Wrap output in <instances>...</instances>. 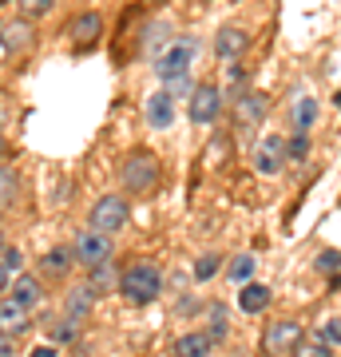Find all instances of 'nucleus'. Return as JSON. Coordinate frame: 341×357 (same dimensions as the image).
<instances>
[{
  "mask_svg": "<svg viewBox=\"0 0 341 357\" xmlns=\"http://www.w3.org/2000/svg\"><path fill=\"white\" fill-rule=\"evenodd\" d=\"M119 290H123L127 306H151L155 298L163 294V270L155 262H131L119 274Z\"/></svg>",
  "mask_w": 341,
  "mask_h": 357,
  "instance_id": "f257e3e1",
  "label": "nucleus"
},
{
  "mask_svg": "<svg viewBox=\"0 0 341 357\" xmlns=\"http://www.w3.org/2000/svg\"><path fill=\"white\" fill-rule=\"evenodd\" d=\"M119 183L127 195H151L159 183V159L151 151H131L119 167Z\"/></svg>",
  "mask_w": 341,
  "mask_h": 357,
  "instance_id": "f03ea898",
  "label": "nucleus"
},
{
  "mask_svg": "<svg viewBox=\"0 0 341 357\" xmlns=\"http://www.w3.org/2000/svg\"><path fill=\"white\" fill-rule=\"evenodd\" d=\"M195 52H199V40H190V36H183V40H171L159 56H155V72H159V79L163 84H171L175 76H187V68H190V60H195Z\"/></svg>",
  "mask_w": 341,
  "mask_h": 357,
  "instance_id": "7ed1b4c3",
  "label": "nucleus"
},
{
  "mask_svg": "<svg viewBox=\"0 0 341 357\" xmlns=\"http://www.w3.org/2000/svg\"><path fill=\"white\" fill-rule=\"evenodd\" d=\"M88 222H91V230L115 234V230L127 222V199H123V195H103V199H96Z\"/></svg>",
  "mask_w": 341,
  "mask_h": 357,
  "instance_id": "20e7f679",
  "label": "nucleus"
},
{
  "mask_svg": "<svg viewBox=\"0 0 341 357\" xmlns=\"http://www.w3.org/2000/svg\"><path fill=\"white\" fill-rule=\"evenodd\" d=\"M218 112H222V91H218V84H195V91H190V103H187V115L199 123V128H206V123H215Z\"/></svg>",
  "mask_w": 341,
  "mask_h": 357,
  "instance_id": "39448f33",
  "label": "nucleus"
},
{
  "mask_svg": "<svg viewBox=\"0 0 341 357\" xmlns=\"http://www.w3.org/2000/svg\"><path fill=\"white\" fill-rule=\"evenodd\" d=\"M302 321L294 318H282V321H270L262 333V349L266 354H290V349H298L302 345Z\"/></svg>",
  "mask_w": 341,
  "mask_h": 357,
  "instance_id": "423d86ee",
  "label": "nucleus"
},
{
  "mask_svg": "<svg viewBox=\"0 0 341 357\" xmlns=\"http://www.w3.org/2000/svg\"><path fill=\"white\" fill-rule=\"evenodd\" d=\"M72 250H76V258L84 262V266H100V262H107L112 258V234H103V230H84L76 243H72Z\"/></svg>",
  "mask_w": 341,
  "mask_h": 357,
  "instance_id": "0eeeda50",
  "label": "nucleus"
},
{
  "mask_svg": "<svg viewBox=\"0 0 341 357\" xmlns=\"http://www.w3.org/2000/svg\"><path fill=\"white\" fill-rule=\"evenodd\" d=\"M286 159H290V151H286V139H278V135H266V139H258V147H254V167H258V175H278Z\"/></svg>",
  "mask_w": 341,
  "mask_h": 357,
  "instance_id": "6e6552de",
  "label": "nucleus"
},
{
  "mask_svg": "<svg viewBox=\"0 0 341 357\" xmlns=\"http://www.w3.org/2000/svg\"><path fill=\"white\" fill-rule=\"evenodd\" d=\"M143 119H147V128H155V131L171 128V123H175V91L171 88L155 91L151 100L143 103Z\"/></svg>",
  "mask_w": 341,
  "mask_h": 357,
  "instance_id": "1a4fd4ad",
  "label": "nucleus"
},
{
  "mask_svg": "<svg viewBox=\"0 0 341 357\" xmlns=\"http://www.w3.org/2000/svg\"><path fill=\"white\" fill-rule=\"evenodd\" d=\"M246 44H250V36H246L238 24H222L215 32V56L222 60V64H234L242 52H246Z\"/></svg>",
  "mask_w": 341,
  "mask_h": 357,
  "instance_id": "9d476101",
  "label": "nucleus"
},
{
  "mask_svg": "<svg viewBox=\"0 0 341 357\" xmlns=\"http://www.w3.org/2000/svg\"><path fill=\"white\" fill-rule=\"evenodd\" d=\"M270 112V100H266L262 91H242L234 96V119H238L242 128H258Z\"/></svg>",
  "mask_w": 341,
  "mask_h": 357,
  "instance_id": "9b49d317",
  "label": "nucleus"
},
{
  "mask_svg": "<svg viewBox=\"0 0 341 357\" xmlns=\"http://www.w3.org/2000/svg\"><path fill=\"white\" fill-rule=\"evenodd\" d=\"M24 48H32V28L24 20H4V28H0V52L16 56V52H24Z\"/></svg>",
  "mask_w": 341,
  "mask_h": 357,
  "instance_id": "f8f14e48",
  "label": "nucleus"
},
{
  "mask_svg": "<svg viewBox=\"0 0 341 357\" xmlns=\"http://www.w3.org/2000/svg\"><path fill=\"white\" fill-rule=\"evenodd\" d=\"M100 36H103V16L100 13H79L76 20H72V44H76V48H88V44H96Z\"/></svg>",
  "mask_w": 341,
  "mask_h": 357,
  "instance_id": "ddd939ff",
  "label": "nucleus"
},
{
  "mask_svg": "<svg viewBox=\"0 0 341 357\" xmlns=\"http://www.w3.org/2000/svg\"><path fill=\"white\" fill-rule=\"evenodd\" d=\"M72 262H76V250H72V246H52V250L40 255V274H48V278H63V274L72 270Z\"/></svg>",
  "mask_w": 341,
  "mask_h": 357,
  "instance_id": "4468645a",
  "label": "nucleus"
},
{
  "mask_svg": "<svg viewBox=\"0 0 341 357\" xmlns=\"http://www.w3.org/2000/svg\"><path fill=\"white\" fill-rule=\"evenodd\" d=\"M211 349H215V337L206 330H190L175 337V357H211Z\"/></svg>",
  "mask_w": 341,
  "mask_h": 357,
  "instance_id": "2eb2a0df",
  "label": "nucleus"
},
{
  "mask_svg": "<svg viewBox=\"0 0 341 357\" xmlns=\"http://www.w3.org/2000/svg\"><path fill=\"white\" fill-rule=\"evenodd\" d=\"M28 310L16 302V298H4L0 302V330H4V337H20L24 333V326H28V318H24Z\"/></svg>",
  "mask_w": 341,
  "mask_h": 357,
  "instance_id": "dca6fc26",
  "label": "nucleus"
},
{
  "mask_svg": "<svg viewBox=\"0 0 341 357\" xmlns=\"http://www.w3.org/2000/svg\"><path fill=\"white\" fill-rule=\"evenodd\" d=\"M8 298H16L24 310H36L40 302H44V286H40V278H32V274H20V278L13 282Z\"/></svg>",
  "mask_w": 341,
  "mask_h": 357,
  "instance_id": "f3484780",
  "label": "nucleus"
},
{
  "mask_svg": "<svg viewBox=\"0 0 341 357\" xmlns=\"http://www.w3.org/2000/svg\"><path fill=\"white\" fill-rule=\"evenodd\" d=\"M270 286H262V282H250V286H242V294H238V306H242V314H262L266 306H270Z\"/></svg>",
  "mask_w": 341,
  "mask_h": 357,
  "instance_id": "a211bd4d",
  "label": "nucleus"
},
{
  "mask_svg": "<svg viewBox=\"0 0 341 357\" xmlns=\"http://www.w3.org/2000/svg\"><path fill=\"white\" fill-rule=\"evenodd\" d=\"M16 278H20V250L13 243H4V250H0V286H4V294L13 290Z\"/></svg>",
  "mask_w": 341,
  "mask_h": 357,
  "instance_id": "6ab92c4d",
  "label": "nucleus"
},
{
  "mask_svg": "<svg viewBox=\"0 0 341 357\" xmlns=\"http://www.w3.org/2000/svg\"><path fill=\"white\" fill-rule=\"evenodd\" d=\"M290 123H294V131H310V128L317 123V103L310 100V96L294 103V112H290Z\"/></svg>",
  "mask_w": 341,
  "mask_h": 357,
  "instance_id": "aec40b11",
  "label": "nucleus"
},
{
  "mask_svg": "<svg viewBox=\"0 0 341 357\" xmlns=\"http://www.w3.org/2000/svg\"><path fill=\"white\" fill-rule=\"evenodd\" d=\"M91 286H79V290H72L68 294V318H76V321H84L91 314Z\"/></svg>",
  "mask_w": 341,
  "mask_h": 357,
  "instance_id": "412c9836",
  "label": "nucleus"
},
{
  "mask_svg": "<svg viewBox=\"0 0 341 357\" xmlns=\"http://www.w3.org/2000/svg\"><path fill=\"white\" fill-rule=\"evenodd\" d=\"M227 278L234 282V286H250V278H254V255H238V258H230Z\"/></svg>",
  "mask_w": 341,
  "mask_h": 357,
  "instance_id": "4be33fe9",
  "label": "nucleus"
},
{
  "mask_svg": "<svg viewBox=\"0 0 341 357\" xmlns=\"http://www.w3.org/2000/svg\"><path fill=\"white\" fill-rule=\"evenodd\" d=\"M0 203H4V211H13V203H16V171H13V163H4V171H0Z\"/></svg>",
  "mask_w": 341,
  "mask_h": 357,
  "instance_id": "5701e85b",
  "label": "nucleus"
},
{
  "mask_svg": "<svg viewBox=\"0 0 341 357\" xmlns=\"http://www.w3.org/2000/svg\"><path fill=\"white\" fill-rule=\"evenodd\" d=\"M314 337H317L321 345H329V349H341V318H329V321H321Z\"/></svg>",
  "mask_w": 341,
  "mask_h": 357,
  "instance_id": "b1692460",
  "label": "nucleus"
},
{
  "mask_svg": "<svg viewBox=\"0 0 341 357\" xmlns=\"http://www.w3.org/2000/svg\"><path fill=\"white\" fill-rule=\"evenodd\" d=\"M112 282H115V266H112V262H100V266H91V278H88L91 290H107Z\"/></svg>",
  "mask_w": 341,
  "mask_h": 357,
  "instance_id": "393cba45",
  "label": "nucleus"
},
{
  "mask_svg": "<svg viewBox=\"0 0 341 357\" xmlns=\"http://www.w3.org/2000/svg\"><path fill=\"white\" fill-rule=\"evenodd\" d=\"M76 333H79V321L76 318H63L56 330H52V345H68V342H76Z\"/></svg>",
  "mask_w": 341,
  "mask_h": 357,
  "instance_id": "a878e982",
  "label": "nucleus"
},
{
  "mask_svg": "<svg viewBox=\"0 0 341 357\" xmlns=\"http://www.w3.org/2000/svg\"><path fill=\"white\" fill-rule=\"evenodd\" d=\"M218 266H222V258H218V255H202L199 262H195V278H199V282H211V278L218 274Z\"/></svg>",
  "mask_w": 341,
  "mask_h": 357,
  "instance_id": "bb28decb",
  "label": "nucleus"
},
{
  "mask_svg": "<svg viewBox=\"0 0 341 357\" xmlns=\"http://www.w3.org/2000/svg\"><path fill=\"white\" fill-rule=\"evenodd\" d=\"M211 337H215V342H222V337H227V310H222V302H215V306H211Z\"/></svg>",
  "mask_w": 341,
  "mask_h": 357,
  "instance_id": "cd10ccee",
  "label": "nucleus"
},
{
  "mask_svg": "<svg viewBox=\"0 0 341 357\" xmlns=\"http://www.w3.org/2000/svg\"><path fill=\"white\" fill-rule=\"evenodd\" d=\"M294 354H298V357H333V349H329V345H321L317 337H302V345H298Z\"/></svg>",
  "mask_w": 341,
  "mask_h": 357,
  "instance_id": "c85d7f7f",
  "label": "nucleus"
},
{
  "mask_svg": "<svg viewBox=\"0 0 341 357\" xmlns=\"http://www.w3.org/2000/svg\"><path fill=\"white\" fill-rule=\"evenodd\" d=\"M286 151H290V159L302 163L305 155H310V135L305 131H294V139H286Z\"/></svg>",
  "mask_w": 341,
  "mask_h": 357,
  "instance_id": "c756f323",
  "label": "nucleus"
},
{
  "mask_svg": "<svg viewBox=\"0 0 341 357\" xmlns=\"http://www.w3.org/2000/svg\"><path fill=\"white\" fill-rule=\"evenodd\" d=\"M56 8V0H20V13L24 16H48Z\"/></svg>",
  "mask_w": 341,
  "mask_h": 357,
  "instance_id": "7c9ffc66",
  "label": "nucleus"
},
{
  "mask_svg": "<svg viewBox=\"0 0 341 357\" xmlns=\"http://www.w3.org/2000/svg\"><path fill=\"white\" fill-rule=\"evenodd\" d=\"M341 266V255L338 250H326V255H317V270H338Z\"/></svg>",
  "mask_w": 341,
  "mask_h": 357,
  "instance_id": "2f4dec72",
  "label": "nucleus"
},
{
  "mask_svg": "<svg viewBox=\"0 0 341 357\" xmlns=\"http://www.w3.org/2000/svg\"><path fill=\"white\" fill-rule=\"evenodd\" d=\"M171 91H175V96H183V91H195V88H190V76H175V79H171Z\"/></svg>",
  "mask_w": 341,
  "mask_h": 357,
  "instance_id": "473e14b6",
  "label": "nucleus"
},
{
  "mask_svg": "<svg viewBox=\"0 0 341 357\" xmlns=\"http://www.w3.org/2000/svg\"><path fill=\"white\" fill-rule=\"evenodd\" d=\"M28 357H56V345H36Z\"/></svg>",
  "mask_w": 341,
  "mask_h": 357,
  "instance_id": "72a5a7b5",
  "label": "nucleus"
},
{
  "mask_svg": "<svg viewBox=\"0 0 341 357\" xmlns=\"http://www.w3.org/2000/svg\"><path fill=\"white\" fill-rule=\"evenodd\" d=\"M0 357H13V337H0Z\"/></svg>",
  "mask_w": 341,
  "mask_h": 357,
  "instance_id": "f704fd0d",
  "label": "nucleus"
},
{
  "mask_svg": "<svg viewBox=\"0 0 341 357\" xmlns=\"http://www.w3.org/2000/svg\"><path fill=\"white\" fill-rule=\"evenodd\" d=\"M333 103H338V107H341V91H338V100H333Z\"/></svg>",
  "mask_w": 341,
  "mask_h": 357,
  "instance_id": "c9c22d12",
  "label": "nucleus"
}]
</instances>
